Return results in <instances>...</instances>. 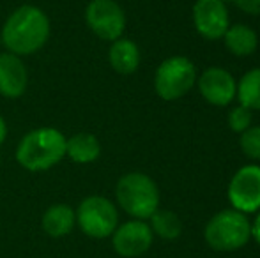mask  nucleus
<instances>
[{
  "instance_id": "f257e3e1",
  "label": "nucleus",
  "mask_w": 260,
  "mask_h": 258,
  "mask_svg": "<svg viewBox=\"0 0 260 258\" xmlns=\"http://www.w3.org/2000/svg\"><path fill=\"white\" fill-rule=\"evenodd\" d=\"M52 25L46 13L38 6L25 4L7 16L2 27V45L18 57L32 55L46 45Z\"/></svg>"
},
{
  "instance_id": "f03ea898",
  "label": "nucleus",
  "mask_w": 260,
  "mask_h": 258,
  "mask_svg": "<svg viewBox=\"0 0 260 258\" xmlns=\"http://www.w3.org/2000/svg\"><path fill=\"white\" fill-rule=\"evenodd\" d=\"M66 156V136L57 128L32 129L16 147V161L28 172H46Z\"/></svg>"
},
{
  "instance_id": "7ed1b4c3",
  "label": "nucleus",
  "mask_w": 260,
  "mask_h": 258,
  "mask_svg": "<svg viewBox=\"0 0 260 258\" xmlns=\"http://www.w3.org/2000/svg\"><path fill=\"white\" fill-rule=\"evenodd\" d=\"M115 198L133 219H149L159 209V188L149 175L129 172L117 180Z\"/></svg>"
},
{
  "instance_id": "20e7f679",
  "label": "nucleus",
  "mask_w": 260,
  "mask_h": 258,
  "mask_svg": "<svg viewBox=\"0 0 260 258\" xmlns=\"http://www.w3.org/2000/svg\"><path fill=\"white\" fill-rule=\"evenodd\" d=\"M251 223L246 214L236 209L216 212L204 228V239L216 251H236L248 244Z\"/></svg>"
},
{
  "instance_id": "39448f33",
  "label": "nucleus",
  "mask_w": 260,
  "mask_h": 258,
  "mask_svg": "<svg viewBox=\"0 0 260 258\" xmlns=\"http://www.w3.org/2000/svg\"><path fill=\"white\" fill-rule=\"evenodd\" d=\"M197 83V67L188 57L174 55L157 65L154 90L165 101H175L186 96Z\"/></svg>"
},
{
  "instance_id": "423d86ee",
  "label": "nucleus",
  "mask_w": 260,
  "mask_h": 258,
  "mask_svg": "<svg viewBox=\"0 0 260 258\" xmlns=\"http://www.w3.org/2000/svg\"><path fill=\"white\" fill-rule=\"evenodd\" d=\"M75 214L80 230L92 239L110 237L119 225V212L113 202L101 195L83 198Z\"/></svg>"
},
{
  "instance_id": "0eeeda50",
  "label": "nucleus",
  "mask_w": 260,
  "mask_h": 258,
  "mask_svg": "<svg viewBox=\"0 0 260 258\" xmlns=\"http://www.w3.org/2000/svg\"><path fill=\"white\" fill-rule=\"evenodd\" d=\"M85 21L94 35L110 43L122 38L126 30V13L115 0H90Z\"/></svg>"
},
{
  "instance_id": "6e6552de",
  "label": "nucleus",
  "mask_w": 260,
  "mask_h": 258,
  "mask_svg": "<svg viewBox=\"0 0 260 258\" xmlns=\"http://www.w3.org/2000/svg\"><path fill=\"white\" fill-rule=\"evenodd\" d=\"M229 202L232 209L243 214H253L260 210V166L246 165L239 168L229 184Z\"/></svg>"
},
{
  "instance_id": "1a4fd4ad",
  "label": "nucleus",
  "mask_w": 260,
  "mask_h": 258,
  "mask_svg": "<svg viewBox=\"0 0 260 258\" xmlns=\"http://www.w3.org/2000/svg\"><path fill=\"white\" fill-rule=\"evenodd\" d=\"M110 237H112V246L115 253L122 258L142 256L149 251L154 241V234L149 223H145L144 219H131L122 225H117Z\"/></svg>"
},
{
  "instance_id": "9d476101",
  "label": "nucleus",
  "mask_w": 260,
  "mask_h": 258,
  "mask_svg": "<svg viewBox=\"0 0 260 258\" xmlns=\"http://www.w3.org/2000/svg\"><path fill=\"white\" fill-rule=\"evenodd\" d=\"M193 25L204 39H221L230 27L226 4L223 0H197L193 6Z\"/></svg>"
},
{
  "instance_id": "9b49d317",
  "label": "nucleus",
  "mask_w": 260,
  "mask_h": 258,
  "mask_svg": "<svg viewBox=\"0 0 260 258\" xmlns=\"http://www.w3.org/2000/svg\"><path fill=\"white\" fill-rule=\"evenodd\" d=\"M197 85L202 97L212 106H226L236 99L237 82L226 69L223 67H207L197 78Z\"/></svg>"
},
{
  "instance_id": "f8f14e48",
  "label": "nucleus",
  "mask_w": 260,
  "mask_h": 258,
  "mask_svg": "<svg viewBox=\"0 0 260 258\" xmlns=\"http://www.w3.org/2000/svg\"><path fill=\"white\" fill-rule=\"evenodd\" d=\"M28 87V71L21 57L11 52L0 53V94L16 99L25 94Z\"/></svg>"
},
{
  "instance_id": "ddd939ff",
  "label": "nucleus",
  "mask_w": 260,
  "mask_h": 258,
  "mask_svg": "<svg viewBox=\"0 0 260 258\" xmlns=\"http://www.w3.org/2000/svg\"><path fill=\"white\" fill-rule=\"evenodd\" d=\"M108 62L115 72L122 76H129L140 65V48L135 41L126 38H119L110 45Z\"/></svg>"
},
{
  "instance_id": "4468645a",
  "label": "nucleus",
  "mask_w": 260,
  "mask_h": 258,
  "mask_svg": "<svg viewBox=\"0 0 260 258\" xmlns=\"http://www.w3.org/2000/svg\"><path fill=\"white\" fill-rule=\"evenodd\" d=\"M76 225L75 209L68 203H55L48 207L41 217V227L50 237H66L73 232Z\"/></svg>"
},
{
  "instance_id": "2eb2a0df",
  "label": "nucleus",
  "mask_w": 260,
  "mask_h": 258,
  "mask_svg": "<svg viewBox=\"0 0 260 258\" xmlns=\"http://www.w3.org/2000/svg\"><path fill=\"white\" fill-rule=\"evenodd\" d=\"M66 156L73 163L89 165L101 156V143L92 133H76L71 138H66Z\"/></svg>"
},
{
  "instance_id": "dca6fc26",
  "label": "nucleus",
  "mask_w": 260,
  "mask_h": 258,
  "mask_svg": "<svg viewBox=\"0 0 260 258\" xmlns=\"http://www.w3.org/2000/svg\"><path fill=\"white\" fill-rule=\"evenodd\" d=\"M225 46L232 55L236 57H250L255 53L258 46V35L250 25L236 23L226 28L223 35Z\"/></svg>"
},
{
  "instance_id": "f3484780",
  "label": "nucleus",
  "mask_w": 260,
  "mask_h": 258,
  "mask_svg": "<svg viewBox=\"0 0 260 258\" xmlns=\"http://www.w3.org/2000/svg\"><path fill=\"white\" fill-rule=\"evenodd\" d=\"M237 99L248 110H260V67L250 69L237 82Z\"/></svg>"
},
{
  "instance_id": "a211bd4d",
  "label": "nucleus",
  "mask_w": 260,
  "mask_h": 258,
  "mask_svg": "<svg viewBox=\"0 0 260 258\" xmlns=\"http://www.w3.org/2000/svg\"><path fill=\"white\" fill-rule=\"evenodd\" d=\"M149 219H151L149 227H151L152 234H156L165 241H174L182 232L181 219L177 217V214L168 209H157Z\"/></svg>"
},
{
  "instance_id": "6ab92c4d",
  "label": "nucleus",
  "mask_w": 260,
  "mask_h": 258,
  "mask_svg": "<svg viewBox=\"0 0 260 258\" xmlns=\"http://www.w3.org/2000/svg\"><path fill=\"white\" fill-rule=\"evenodd\" d=\"M239 145L244 156L260 161V126H253V128L250 126L244 133H241Z\"/></svg>"
},
{
  "instance_id": "aec40b11",
  "label": "nucleus",
  "mask_w": 260,
  "mask_h": 258,
  "mask_svg": "<svg viewBox=\"0 0 260 258\" xmlns=\"http://www.w3.org/2000/svg\"><path fill=\"white\" fill-rule=\"evenodd\" d=\"M229 126L234 133H244L251 126V110L243 104L232 108L229 114Z\"/></svg>"
},
{
  "instance_id": "412c9836",
  "label": "nucleus",
  "mask_w": 260,
  "mask_h": 258,
  "mask_svg": "<svg viewBox=\"0 0 260 258\" xmlns=\"http://www.w3.org/2000/svg\"><path fill=\"white\" fill-rule=\"evenodd\" d=\"M241 11L253 16H260V0H232Z\"/></svg>"
},
{
  "instance_id": "4be33fe9",
  "label": "nucleus",
  "mask_w": 260,
  "mask_h": 258,
  "mask_svg": "<svg viewBox=\"0 0 260 258\" xmlns=\"http://www.w3.org/2000/svg\"><path fill=\"white\" fill-rule=\"evenodd\" d=\"M251 239L260 246V210L255 216V219L251 221Z\"/></svg>"
},
{
  "instance_id": "5701e85b",
  "label": "nucleus",
  "mask_w": 260,
  "mask_h": 258,
  "mask_svg": "<svg viewBox=\"0 0 260 258\" xmlns=\"http://www.w3.org/2000/svg\"><path fill=\"white\" fill-rule=\"evenodd\" d=\"M6 136H7V124H6V121H4L2 115H0V145L4 143Z\"/></svg>"
},
{
  "instance_id": "b1692460",
  "label": "nucleus",
  "mask_w": 260,
  "mask_h": 258,
  "mask_svg": "<svg viewBox=\"0 0 260 258\" xmlns=\"http://www.w3.org/2000/svg\"><path fill=\"white\" fill-rule=\"evenodd\" d=\"M223 2H225V4H226V2H232V0H223Z\"/></svg>"
}]
</instances>
